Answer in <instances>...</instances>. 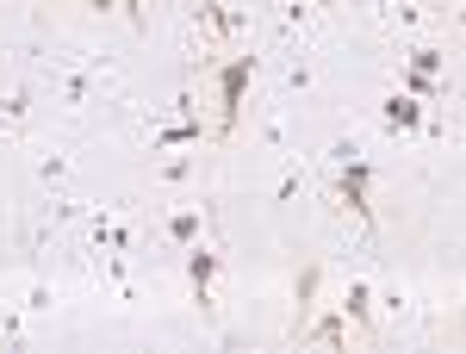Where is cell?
I'll return each instance as SVG.
<instances>
[{
    "instance_id": "52a82bcc",
    "label": "cell",
    "mask_w": 466,
    "mask_h": 354,
    "mask_svg": "<svg viewBox=\"0 0 466 354\" xmlns=\"http://www.w3.org/2000/svg\"><path fill=\"white\" fill-rule=\"evenodd\" d=\"M342 318H355L360 329H367V323H373V286H349V298H342Z\"/></svg>"
},
{
    "instance_id": "5b68a950",
    "label": "cell",
    "mask_w": 466,
    "mask_h": 354,
    "mask_svg": "<svg viewBox=\"0 0 466 354\" xmlns=\"http://www.w3.org/2000/svg\"><path fill=\"white\" fill-rule=\"evenodd\" d=\"M380 118H386L392 131H417V125H423V100H410V94H386Z\"/></svg>"
},
{
    "instance_id": "5bb4252c",
    "label": "cell",
    "mask_w": 466,
    "mask_h": 354,
    "mask_svg": "<svg viewBox=\"0 0 466 354\" xmlns=\"http://www.w3.org/2000/svg\"><path fill=\"white\" fill-rule=\"evenodd\" d=\"M87 6H112V0H87Z\"/></svg>"
},
{
    "instance_id": "8992f818",
    "label": "cell",
    "mask_w": 466,
    "mask_h": 354,
    "mask_svg": "<svg viewBox=\"0 0 466 354\" xmlns=\"http://www.w3.org/2000/svg\"><path fill=\"white\" fill-rule=\"evenodd\" d=\"M199 19H206L218 37H237V32H243V13H230L224 0H199Z\"/></svg>"
},
{
    "instance_id": "9c48e42d",
    "label": "cell",
    "mask_w": 466,
    "mask_h": 354,
    "mask_svg": "<svg viewBox=\"0 0 466 354\" xmlns=\"http://www.w3.org/2000/svg\"><path fill=\"white\" fill-rule=\"evenodd\" d=\"M199 137H206V125H199V118H180V125H168V131L156 137V149H180V143H199Z\"/></svg>"
},
{
    "instance_id": "30bf717a",
    "label": "cell",
    "mask_w": 466,
    "mask_h": 354,
    "mask_svg": "<svg viewBox=\"0 0 466 354\" xmlns=\"http://www.w3.org/2000/svg\"><path fill=\"white\" fill-rule=\"evenodd\" d=\"M318 268H305V274H299V292H292V298H299V318H292V329H299V323H305V311H311V298H318Z\"/></svg>"
},
{
    "instance_id": "277c9868",
    "label": "cell",
    "mask_w": 466,
    "mask_h": 354,
    "mask_svg": "<svg viewBox=\"0 0 466 354\" xmlns=\"http://www.w3.org/2000/svg\"><path fill=\"white\" fill-rule=\"evenodd\" d=\"M292 342H329V349H349V318L329 311V318H318V323H299Z\"/></svg>"
},
{
    "instance_id": "ba28073f",
    "label": "cell",
    "mask_w": 466,
    "mask_h": 354,
    "mask_svg": "<svg viewBox=\"0 0 466 354\" xmlns=\"http://www.w3.org/2000/svg\"><path fill=\"white\" fill-rule=\"evenodd\" d=\"M398 94H410V100H441V81H435V75L404 69V75H398Z\"/></svg>"
},
{
    "instance_id": "6da1fadb",
    "label": "cell",
    "mask_w": 466,
    "mask_h": 354,
    "mask_svg": "<svg viewBox=\"0 0 466 354\" xmlns=\"http://www.w3.org/2000/svg\"><path fill=\"white\" fill-rule=\"evenodd\" d=\"M249 75H255V56H230V63H224V75H218V131H237Z\"/></svg>"
},
{
    "instance_id": "8fae6325",
    "label": "cell",
    "mask_w": 466,
    "mask_h": 354,
    "mask_svg": "<svg viewBox=\"0 0 466 354\" xmlns=\"http://www.w3.org/2000/svg\"><path fill=\"white\" fill-rule=\"evenodd\" d=\"M168 237H175V243H193V237H199V206H187V212L168 217Z\"/></svg>"
},
{
    "instance_id": "7a4b0ae2",
    "label": "cell",
    "mask_w": 466,
    "mask_h": 354,
    "mask_svg": "<svg viewBox=\"0 0 466 354\" xmlns=\"http://www.w3.org/2000/svg\"><path fill=\"white\" fill-rule=\"evenodd\" d=\"M367 180H373V162H360V156H342V206L373 230V206H367Z\"/></svg>"
},
{
    "instance_id": "3957f363",
    "label": "cell",
    "mask_w": 466,
    "mask_h": 354,
    "mask_svg": "<svg viewBox=\"0 0 466 354\" xmlns=\"http://www.w3.org/2000/svg\"><path fill=\"white\" fill-rule=\"evenodd\" d=\"M212 280H218V255L199 243H187V286H193V305L212 311Z\"/></svg>"
},
{
    "instance_id": "7c38bea8",
    "label": "cell",
    "mask_w": 466,
    "mask_h": 354,
    "mask_svg": "<svg viewBox=\"0 0 466 354\" xmlns=\"http://www.w3.org/2000/svg\"><path fill=\"white\" fill-rule=\"evenodd\" d=\"M441 63H448V56H441L435 44H417V50H410V69L417 75H441Z\"/></svg>"
},
{
    "instance_id": "4fadbf2b",
    "label": "cell",
    "mask_w": 466,
    "mask_h": 354,
    "mask_svg": "<svg viewBox=\"0 0 466 354\" xmlns=\"http://www.w3.org/2000/svg\"><path fill=\"white\" fill-rule=\"evenodd\" d=\"M118 6H125V19H131V25H144V0H118Z\"/></svg>"
},
{
    "instance_id": "9a60e30c",
    "label": "cell",
    "mask_w": 466,
    "mask_h": 354,
    "mask_svg": "<svg viewBox=\"0 0 466 354\" xmlns=\"http://www.w3.org/2000/svg\"><path fill=\"white\" fill-rule=\"evenodd\" d=\"M349 6H367V0H349Z\"/></svg>"
}]
</instances>
